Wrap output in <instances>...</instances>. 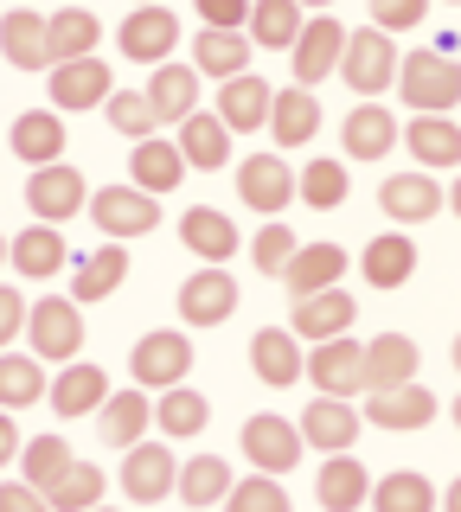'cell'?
I'll list each match as a JSON object with an SVG mask.
<instances>
[{"instance_id": "cb8c5ba5", "label": "cell", "mask_w": 461, "mask_h": 512, "mask_svg": "<svg viewBox=\"0 0 461 512\" xmlns=\"http://www.w3.org/2000/svg\"><path fill=\"white\" fill-rule=\"evenodd\" d=\"M7 141L26 167H52V160H65V116L58 109H26V116H13Z\"/></svg>"}, {"instance_id": "7bdbcfd3", "label": "cell", "mask_w": 461, "mask_h": 512, "mask_svg": "<svg viewBox=\"0 0 461 512\" xmlns=\"http://www.w3.org/2000/svg\"><path fill=\"white\" fill-rule=\"evenodd\" d=\"M45 391L52 384H45V365L33 352H0V410H33Z\"/></svg>"}, {"instance_id": "11a10c76", "label": "cell", "mask_w": 461, "mask_h": 512, "mask_svg": "<svg viewBox=\"0 0 461 512\" xmlns=\"http://www.w3.org/2000/svg\"><path fill=\"white\" fill-rule=\"evenodd\" d=\"M193 7L205 26H244L250 20V0H193Z\"/></svg>"}, {"instance_id": "f6af8a7d", "label": "cell", "mask_w": 461, "mask_h": 512, "mask_svg": "<svg viewBox=\"0 0 461 512\" xmlns=\"http://www.w3.org/2000/svg\"><path fill=\"white\" fill-rule=\"evenodd\" d=\"M71 442L65 436H33V442H26L20 448V468H26V487H39V493H52L58 487V480H65L71 474Z\"/></svg>"}, {"instance_id": "5bb4252c", "label": "cell", "mask_w": 461, "mask_h": 512, "mask_svg": "<svg viewBox=\"0 0 461 512\" xmlns=\"http://www.w3.org/2000/svg\"><path fill=\"white\" fill-rule=\"evenodd\" d=\"M295 429H301V442L321 448V455H353V442H359L365 416L346 404V397H314V404L295 416Z\"/></svg>"}, {"instance_id": "b9f144b4", "label": "cell", "mask_w": 461, "mask_h": 512, "mask_svg": "<svg viewBox=\"0 0 461 512\" xmlns=\"http://www.w3.org/2000/svg\"><path fill=\"white\" fill-rule=\"evenodd\" d=\"M205 423H212V404H205L193 384H173V391H161V404H154V429L173 442H193Z\"/></svg>"}, {"instance_id": "60d3db41", "label": "cell", "mask_w": 461, "mask_h": 512, "mask_svg": "<svg viewBox=\"0 0 461 512\" xmlns=\"http://www.w3.org/2000/svg\"><path fill=\"white\" fill-rule=\"evenodd\" d=\"M301 26H308V13L295 7V0H250V45H269V52H289V45L301 39Z\"/></svg>"}, {"instance_id": "2e32d148", "label": "cell", "mask_w": 461, "mask_h": 512, "mask_svg": "<svg viewBox=\"0 0 461 512\" xmlns=\"http://www.w3.org/2000/svg\"><path fill=\"white\" fill-rule=\"evenodd\" d=\"M353 320H359V301L346 295V288H321V295H301L295 301L289 333H295V340H308V346H321V340L353 333Z\"/></svg>"}, {"instance_id": "9a60e30c", "label": "cell", "mask_w": 461, "mask_h": 512, "mask_svg": "<svg viewBox=\"0 0 461 512\" xmlns=\"http://www.w3.org/2000/svg\"><path fill=\"white\" fill-rule=\"evenodd\" d=\"M116 45H122V58H129V64H167V52L180 45V13H167V7H135L129 20H122Z\"/></svg>"}, {"instance_id": "9f6ffc18", "label": "cell", "mask_w": 461, "mask_h": 512, "mask_svg": "<svg viewBox=\"0 0 461 512\" xmlns=\"http://www.w3.org/2000/svg\"><path fill=\"white\" fill-rule=\"evenodd\" d=\"M20 423H13V410H0V468H13V461H20Z\"/></svg>"}, {"instance_id": "db71d44e", "label": "cell", "mask_w": 461, "mask_h": 512, "mask_svg": "<svg viewBox=\"0 0 461 512\" xmlns=\"http://www.w3.org/2000/svg\"><path fill=\"white\" fill-rule=\"evenodd\" d=\"M0 512H52V500L26 480H0Z\"/></svg>"}, {"instance_id": "277c9868", "label": "cell", "mask_w": 461, "mask_h": 512, "mask_svg": "<svg viewBox=\"0 0 461 512\" xmlns=\"http://www.w3.org/2000/svg\"><path fill=\"white\" fill-rule=\"evenodd\" d=\"M397 64H404V52L391 45V32H378V26L346 32V58H340L346 90H359V96H385V90L397 84Z\"/></svg>"}, {"instance_id": "4dcf8cb0", "label": "cell", "mask_w": 461, "mask_h": 512, "mask_svg": "<svg viewBox=\"0 0 461 512\" xmlns=\"http://www.w3.org/2000/svg\"><path fill=\"white\" fill-rule=\"evenodd\" d=\"M180 244L199 256V263H231L237 256V224L218 212V205H193L180 218Z\"/></svg>"}, {"instance_id": "4316f807", "label": "cell", "mask_w": 461, "mask_h": 512, "mask_svg": "<svg viewBox=\"0 0 461 512\" xmlns=\"http://www.w3.org/2000/svg\"><path fill=\"white\" fill-rule=\"evenodd\" d=\"M269 135H276V154L289 148H308L314 135H321V103H314V90H276V103H269Z\"/></svg>"}, {"instance_id": "94428289", "label": "cell", "mask_w": 461, "mask_h": 512, "mask_svg": "<svg viewBox=\"0 0 461 512\" xmlns=\"http://www.w3.org/2000/svg\"><path fill=\"white\" fill-rule=\"evenodd\" d=\"M295 7H333V0H295Z\"/></svg>"}, {"instance_id": "836d02e7", "label": "cell", "mask_w": 461, "mask_h": 512, "mask_svg": "<svg viewBox=\"0 0 461 512\" xmlns=\"http://www.w3.org/2000/svg\"><path fill=\"white\" fill-rule=\"evenodd\" d=\"M71 276H77V282H71V301H77V308L109 301L122 282H129V250H122V244H103V250H90L84 263L71 269Z\"/></svg>"}, {"instance_id": "be15d7a7", "label": "cell", "mask_w": 461, "mask_h": 512, "mask_svg": "<svg viewBox=\"0 0 461 512\" xmlns=\"http://www.w3.org/2000/svg\"><path fill=\"white\" fill-rule=\"evenodd\" d=\"M0 269H7V237H0Z\"/></svg>"}, {"instance_id": "74e56055", "label": "cell", "mask_w": 461, "mask_h": 512, "mask_svg": "<svg viewBox=\"0 0 461 512\" xmlns=\"http://www.w3.org/2000/svg\"><path fill=\"white\" fill-rule=\"evenodd\" d=\"M180 154H186V167H193V173H218L231 160V128L218 122V109H212V116H199V109H193V116L180 122Z\"/></svg>"}, {"instance_id": "bcb514c9", "label": "cell", "mask_w": 461, "mask_h": 512, "mask_svg": "<svg viewBox=\"0 0 461 512\" xmlns=\"http://www.w3.org/2000/svg\"><path fill=\"white\" fill-rule=\"evenodd\" d=\"M346 192H353V173H346L340 160H308V167L295 173V199H308L314 212H333V205H346Z\"/></svg>"}, {"instance_id": "d6986e66", "label": "cell", "mask_w": 461, "mask_h": 512, "mask_svg": "<svg viewBox=\"0 0 461 512\" xmlns=\"http://www.w3.org/2000/svg\"><path fill=\"white\" fill-rule=\"evenodd\" d=\"M417 365H423V352H417L410 333H378V340H365V397L417 384Z\"/></svg>"}, {"instance_id": "1f68e13d", "label": "cell", "mask_w": 461, "mask_h": 512, "mask_svg": "<svg viewBox=\"0 0 461 512\" xmlns=\"http://www.w3.org/2000/svg\"><path fill=\"white\" fill-rule=\"evenodd\" d=\"M314 500H321V512H359L372 500V474L353 455H327V468L314 474Z\"/></svg>"}, {"instance_id": "e575fe53", "label": "cell", "mask_w": 461, "mask_h": 512, "mask_svg": "<svg viewBox=\"0 0 461 512\" xmlns=\"http://www.w3.org/2000/svg\"><path fill=\"white\" fill-rule=\"evenodd\" d=\"M359 269H365L372 288H404L410 269H417V244H410V231H378L372 244H365V256H359Z\"/></svg>"}, {"instance_id": "8992f818", "label": "cell", "mask_w": 461, "mask_h": 512, "mask_svg": "<svg viewBox=\"0 0 461 512\" xmlns=\"http://www.w3.org/2000/svg\"><path fill=\"white\" fill-rule=\"evenodd\" d=\"M237 448H244V461H250V468H257V474H289L295 468V461H301V448H308V442H301V429L289 423V416H250V423L244 429H237Z\"/></svg>"}, {"instance_id": "681fc988", "label": "cell", "mask_w": 461, "mask_h": 512, "mask_svg": "<svg viewBox=\"0 0 461 512\" xmlns=\"http://www.w3.org/2000/svg\"><path fill=\"white\" fill-rule=\"evenodd\" d=\"M225 512H295V506H289V493H282L276 474H250L225 493Z\"/></svg>"}, {"instance_id": "7c38bea8", "label": "cell", "mask_w": 461, "mask_h": 512, "mask_svg": "<svg viewBox=\"0 0 461 512\" xmlns=\"http://www.w3.org/2000/svg\"><path fill=\"white\" fill-rule=\"evenodd\" d=\"M237 199L263 218H282L295 199V167H282V154H250L237 160Z\"/></svg>"}, {"instance_id": "8d00e7d4", "label": "cell", "mask_w": 461, "mask_h": 512, "mask_svg": "<svg viewBox=\"0 0 461 512\" xmlns=\"http://www.w3.org/2000/svg\"><path fill=\"white\" fill-rule=\"evenodd\" d=\"M404 148L417 167H461V122L449 116H410Z\"/></svg>"}, {"instance_id": "8fae6325", "label": "cell", "mask_w": 461, "mask_h": 512, "mask_svg": "<svg viewBox=\"0 0 461 512\" xmlns=\"http://www.w3.org/2000/svg\"><path fill=\"white\" fill-rule=\"evenodd\" d=\"M122 493H129L135 506H154V500H167L173 487H180V461H173V448L167 442H135L129 455H122Z\"/></svg>"}, {"instance_id": "03108f58", "label": "cell", "mask_w": 461, "mask_h": 512, "mask_svg": "<svg viewBox=\"0 0 461 512\" xmlns=\"http://www.w3.org/2000/svg\"><path fill=\"white\" fill-rule=\"evenodd\" d=\"M90 512H116V506H90Z\"/></svg>"}, {"instance_id": "003e7915", "label": "cell", "mask_w": 461, "mask_h": 512, "mask_svg": "<svg viewBox=\"0 0 461 512\" xmlns=\"http://www.w3.org/2000/svg\"><path fill=\"white\" fill-rule=\"evenodd\" d=\"M455 7H461V0H455Z\"/></svg>"}, {"instance_id": "c3c4849f", "label": "cell", "mask_w": 461, "mask_h": 512, "mask_svg": "<svg viewBox=\"0 0 461 512\" xmlns=\"http://www.w3.org/2000/svg\"><path fill=\"white\" fill-rule=\"evenodd\" d=\"M103 116L116 135H129V141H148V135H161V116H154V103H148V90H116L103 103Z\"/></svg>"}, {"instance_id": "30bf717a", "label": "cell", "mask_w": 461, "mask_h": 512, "mask_svg": "<svg viewBox=\"0 0 461 512\" xmlns=\"http://www.w3.org/2000/svg\"><path fill=\"white\" fill-rule=\"evenodd\" d=\"M289 52H295V84L314 90L321 77L340 71V58H346V26L333 20V13H308V26H301V39L289 45Z\"/></svg>"}, {"instance_id": "3957f363", "label": "cell", "mask_w": 461, "mask_h": 512, "mask_svg": "<svg viewBox=\"0 0 461 512\" xmlns=\"http://www.w3.org/2000/svg\"><path fill=\"white\" fill-rule=\"evenodd\" d=\"M186 372H193V340H186L180 327L141 333L135 352H129V378L141 391H173V384H186Z\"/></svg>"}, {"instance_id": "7a4b0ae2", "label": "cell", "mask_w": 461, "mask_h": 512, "mask_svg": "<svg viewBox=\"0 0 461 512\" xmlns=\"http://www.w3.org/2000/svg\"><path fill=\"white\" fill-rule=\"evenodd\" d=\"M26 346H33L39 365H71L77 346H84V308L71 295H45L26 308Z\"/></svg>"}, {"instance_id": "816d5d0a", "label": "cell", "mask_w": 461, "mask_h": 512, "mask_svg": "<svg viewBox=\"0 0 461 512\" xmlns=\"http://www.w3.org/2000/svg\"><path fill=\"white\" fill-rule=\"evenodd\" d=\"M429 13V0H372V26L378 32H410Z\"/></svg>"}, {"instance_id": "9c48e42d", "label": "cell", "mask_w": 461, "mask_h": 512, "mask_svg": "<svg viewBox=\"0 0 461 512\" xmlns=\"http://www.w3.org/2000/svg\"><path fill=\"white\" fill-rule=\"evenodd\" d=\"M308 378H314V391L321 397H353L365 391V346L353 340V333H340V340H321L308 352Z\"/></svg>"}, {"instance_id": "680465c9", "label": "cell", "mask_w": 461, "mask_h": 512, "mask_svg": "<svg viewBox=\"0 0 461 512\" xmlns=\"http://www.w3.org/2000/svg\"><path fill=\"white\" fill-rule=\"evenodd\" d=\"M449 212L461 218V173H455V186H449Z\"/></svg>"}, {"instance_id": "d4e9b609", "label": "cell", "mask_w": 461, "mask_h": 512, "mask_svg": "<svg viewBox=\"0 0 461 512\" xmlns=\"http://www.w3.org/2000/svg\"><path fill=\"white\" fill-rule=\"evenodd\" d=\"M7 263L20 269V276H33V282L58 276V269L71 263V250H65V231H58V224H26L20 237H7Z\"/></svg>"}, {"instance_id": "44dd1931", "label": "cell", "mask_w": 461, "mask_h": 512, "mask_svg": "<svg viewBox=\"0 0 461 512\" xmlns=\"http://www.w3.org/2000/svg\"><path fill=\"white\" fill-rule=\"evenodd\" d=\"M103 397H109V372L103 365H84V359H71L65 372L52 378V391H45V404H52L65 423H77V416H97L103 410Z\"/></svg>"}, {"instance_id": "6f0895ef", "label": "cell", "mask_w": 461, "mask_h": 512, "mask_svg": "<svg viewBox=\"0 0 461 512\" xmlns=\"http://www.w3.org/2000/svg\"><path fill=\"white\" fill-rule=\"evenodd\" d=\"M442 512H461V474L449 480V493H442Z\"/></svg>"}, {"instance_id": "e0dca14e", "label": "cell", "mask_w": 461, "mask_h": 512, "mask_svg": "<svg viewBox=\"0 0 461 512\" xmlns=\"http://www.w3.org/2000/svg\"><path fill=\"white\" fill-rule=\"evenodd\" d=\"M116 96V77H109L103 58H77V64H52V109H103Z\"/></svg>"}, {"instance_id": "52a82bcc", "label": "cell", "mask_w": 461, "mask_h": 512, "mask_svg": "<svg viewBox=\"0 0 461 512\" xmlns=\"http://www.w3.org/2000/svg\"><path fill=\"white\" fill-rule=\"evenodd\" d=\"M449 205V192L436 186V173H423V167H404V173H391L385 186H378V212L397 218V231H410V224H429Z\"/></svg>"}, {"instance_id": "ab89813d", "label": "cell", "mask_w": 461, "mask_h": 512, "mask_svg": "<svg viewBox=\"0 0 461 512\" xmlns=\"http://www.w3.org/2000/svg\"><path fill=\"white\" fill-rule=\"evenodd\" d=\"M148 103H154L161 122H186L199 109V71H193V64H154Z\"/></svg>"}, {"instance_id": "d590c367", "label": "cell", "mask_w": 461, "mask_h": 512, "mask_svg": "<svg viewBox=\"0 0 461 512\" xmlns=\"http://www.w3.org/2000/svg\"><path fill=\"white\" fill-rule=\"evenodd\" d=\"M180 173H193V167H186V154H180V141H161V135L135 141L129 186H141V192H173V186H180Z\"/></svg>"}, {"instance_id": "f1b7e54d", "label": "cell", "mask_w": 461, "mask_h": 512, "mask_svg": "<svg viewBox=\"0 0 461 512\" xmlns=\"http://www.w3.org/2000/svg\"><path fill=\"white\" fill-rule=\"evenodd\" d=\"M397 148V122L378 103H359L353 116H340V154L346 160H385Z\"/></svg>"}, {"instance_id": "6125c7cd", "label": "cell", "mask_w": 461, "mask_h": 512, "mask_svg": "<svg viewBox=\"0 0 461 512\" xmlns=\"http://www.w3.org/2000/svg\"><path fill=\"white\" fill-rule=\"evenodd\" d=\"M449 416H455V429H461V397H455V404H449Z\"/></svg>"}, {"instance_id": "f5cc1de1", "label": "cell", "mask_w": 461, "mask_h": 512, "mask_svg": "<svg viewBox=\"0 0 461 512\" xmlns=\"http://www.w3.org/2000/svg\"><path fill=\"white\" fill-rule=\"evenodd\" d=\"M20 333H26V295L13 282H0V352L20 340Z\"/></svg>"}, {"instance_id": "7dc6e473", "label": "cell", "mask_w": 461, "mask_h": 512, "mask_svg": "<svg viewBox=\"0 0 461 512\" xmlns=\"http://www.w3.org/2000/svg\"><path fill=\"white\" fill-rule=\"evenodd\" d=\"M103 487H109V474L97 461H71V474L45 500H52V512H90V506H103Z\"/></svg>"}, {"instance_id": "ffe728a7", "label": "cell", "mask_w": 461, "mask_h": 512, "mask_svg": "<svg viewBox=\"0 0 461 512\" xmlns=\"http://www.w3.org/2000/svg\"><path fill=\"white\" fill-rule=\"evenodd\" d=\"M250 372H257L269 391H289L295 378H308V352L289 327H263L257 340H250Z\"/></svg>"}, {"instance_id": "f907efd6", "label": "cell", "mask_w": 461, "mask_h": 512, "mask_svg": "<svg viewBox=\"0 0 461 512\" xmlns=\"http://www.w3.org/2000/svg\"><path fill=\"white\" fill-rule=\"evenodd\" d=\"M295 231H289V218H269L263 224V231H257V244H250V256H257V269H263V276H276L282 282V269H289L295 263Z\"/></svg>"}, {"instance_id": "f35d334b", "label": "cell", "mask_w": 461, "mask_h": 512, "mask_svg": "<svg viewBox=\"0 0 461 512\" xmlns=\"http://www.w3.org/2000/svg\"><path fill=\"white\" fill-rule=\"evenodd\" d=\"M237 487L231 480V461L225 455H193V461H180V506H193V512H205V506H225V493Z\"/></svg>"}, {"instance_id": "603a6c76", "label": "cell", "mask_w": 461, "mask_h": 512, "mask_svg": "<svg viewBox=\"0 0 461 512\" xmlns=\"http://www.w3.org/2000/svg\"><path fill=\"white\" fill-rule=\"evenodd\" d=\"M269 103H276V90H269L257 71H237V77H225V90H218V122H225L231 135L269 128Z\"/></svg>"}, {"instance_id": "ee69618b", "label": "cell", "mask_w": 461, "mask_h": 512, "mask_svg": "<svg viewBox=\"0 0 461 512\" xmlns=\"http://www.w3.org/2000/svg\"><path fill=\"white\" fill-rule=\"evenodd\" d=\"M372 512H436V487L417 474V468H397L385 480H372Z\"/></svg>"}, {"instance_id": "e7e4bbea", "label": "cell", "mask_w": 461, "mask_h": 512, "mask_svg": "<svg viewBox=\"0 0 461 512\" xmlns=\"http://www.w3.org/2000/svg\"><path fill=\"white\" fill-rule=\"evenodd\" d=\"M135 7H161V0H135Z\"/></svg>"}, {"instance_id": "f546056e", "label": "cell", "mask_w": 461, "mask_h": 512, "mask_svg": "<svg viewBox=\"0 0 461 512\" xmlns=\"http://www.w3.org/2000/svg\"><path fill=\"white\" fill-rule=\"evenodd\" d=\"M45 39H52V64H77V58H97L103 20L90 7H58L45 13Z\"/></svg>"}, {"instance_id": "484cf974", "label": "cell", "mask_w": 461, "mask_h": 512, "mask_svg": "<svg viewBox=\"0 0 461 512\" xmlns=\"http://www.w3.org/2000/svg\"><path fill=\"white\" fill-rule=\"evenodd\" d=\"M193 71L199 77H237V71H250V32L244 26H199V39H193Z\"/></svg>"}, {"instance_id": "6da1fadb", "label": "cell", "mask_w": 461, "mask_h": 512, "mask_svg": "<svg viewBox=\"0 0 461 512\" xmlns=\"http://www.w3.org/2000/svg\"><path fill=\"white\" fill-rule=\"evenodd\" d=\"M397 96H404V109H417V116H449L461 103V64L449 52H410L397 64Z\"/></svg>"}, {"instance_id": "91938a15", "label": "cell", "mask_w": 461, "mask_h": 512, "mask_svg": "<svg viewBox=\"0 0 461 512\" xmlns=\"http://www.w3.org/2000/svg\"><path fill=\"white\" fill-rule=\"evenodd\" d=\"M449 359H455V372H461V333H455V346H449Z\"/></svg>"}, {"instance_id": "83f0119b", "label": "cell", "mask_w": 461, "mask_h": 512, "mask_svg": "<svg viewBox=\"0 0 461 512\" xmlns=\"http://www.w3.org/2000/svg\"><path fill=\"white\" fill-rule=\"evenodd\" d=\"M359 416H365V423H378V429H423V423H436V391H423V384L372 391Z\"/></svg>"}, {"instance_id": "4fadbf2b", "label": "cell", "mask_w": 461, "mask_h": 512, "mask_svg": "<svg viewBox=\"0 0 461 512\" xmlns=\"http://www.w3.org/2000/svg\"><path fill=\"white\" fill-rule=\"evenodd\" d=\"M231 314H237V282H231V269L205 263V269H193V276L180 282V320H186V327H225Z\"/></svg>"}, {"instance_id": "5b68a950", "label": "cell", "mask_w": 461, "mask_h": 512, "mask_svg": "<svg viewBox=\"0 0 461 512\" xmlns=\"http://www.w3.org/2000/svg\"><path fill=\"white\" fill-rule=\"evenodd\" d=\"M84 212L97 218V231L109 237V244H122V237H148L154 224H161V205H154V192H141V186H97Z\"/></svg>"}, {"instance_id": "ba28073f", "label": "cell", "mask_w": 461, "mask_h": 512, "mask_svg": "<svg viewBox=\"0 0 461 512\" xmlns=\"http://www.w3.org/2000/svg\"><path fill=\"white\" fill-rule=\"evenodd\" d=\"M26 205H33L39 224H65L90 205V186L84 173L65 167V160H52V167H33V180H26Z\"/></svg>"}, {"instance_id": "d6a6232c", "label": "cell", "mask_w": 461, "mask_h": 512, "mask_svg": "<svg viewBox=\"0 0 461 512\" xmlns=\"http://www.w3.org/2000/svg\"><path fill=\"white\" fill-rule=\"evenodd\" d=\"M340 276H346V250L340 244H301L295 263L282 269V288L301 301V295H321V288H340Z\"/></svg>"}, {"instance_id": "ac0fdd59", "label": "cell", "mask_w": 461, "mask_h": 512, "mask_svg": "<svg viewBox=\"0 0 461 512\" xmlns=\"http://www.w3.org/2000/svg\"><path fill=\"white\" fill-rule=\"evenodd\" d=\"M0 58L13 71H52V39H45V13L7 7L0 13Z\"/></svg>"}, {"instance_id": "7402d4cb", "label": "cell", "mask_w": 461, "mask_h": 512, "mask_svg": "<svg viewBox=\"0 0 461 512\" xmlns=\"http://www.w3.org/2000/svg\"><path fill=\"white\" fill-rule=\"evenodd\" d=\"M148 423H154V404H148V391H141V384H129V391H109L103 410H97V436L109 448H122V455L148 436Z\"/></svg>"}]
</instances>
